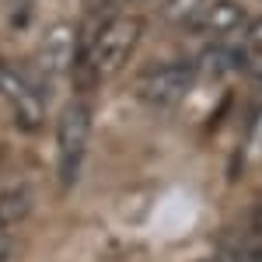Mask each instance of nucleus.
<instances>
[{
  "label": "nucleus",
  "mask_w": 262,
  "mask_h": 262,
  "mask_svg": "<svg viewBox=\"0 0 262 262\" xmlns=\"http://www.w3.org/2000/svg\"><path fill=\"white\" fill-rule=\"evenodd\" d=\"M242 74L252 77L255 84H262V49H248V46H242Z\"/></svg>",
  "instance_id": "10"
},
{
  "label": "nucleus",
  "mask_w": 262,
  "mask_h": 262,
  "mask_svg": "<svg viewBox=\"0 0 262 262\" xmlns=\"http://www.w3.org/2000/svg\"><path fill=\"white\" fill-rule=\"evenodd\" d=\"M32 210H35V192H32L25 182L11 185V189H4V192H0V231H7V227L21 224Z\"/></svg>",
  "instance_id": "7"
},
{
  "label": "nucleus",
  "mask_w": 262,
  "mask_h": 262,
  "mask_svg": "<svg viewBox=\"0 0 262 262\" xmlns=\"http://www.w3.org/2000/svg\"><path fill=\"white\" fill-rule=\"evenodd\" d=\"M11 252H14V242H11V238H7V234L0 231V262L11 259Z\"/></svg>",
  "instance_id": "13"
},
{
  "label": "nucleus",
  "mask_w": 262,
  "mask_h": 262,
  "mask_svg": "<svg viewBox=\"0 0 262 262\" xmlns=\"http://www.w3.org/2000/svg\"><path fill=\"white\" fill-rule=\"evenodd\" d=\"M245 46L248 49H262V14L259 18H248V25H245Z\"/></svg>",
  "instance_id": "11"
},
{
  "label": "nucleus",
  "mask_w": 262,
  "mask_h": 262,
  "mask_svg": "<svg viewBox=\"0 0 262 262\" xmlns=\"http://www.w3.org/2000/svg\"><path fill=\"white\" fill-rule=\"evenodd\" d=\"M88 133H91V112L81 98H70L56 122V179L63 189H74L81 175L84 154H88Z\"/></svg>",
  "instance_id": "1"
},
{
  "label": "nucleus",
  "mask_w": 262,
  "mask_h": 262,
  "mask_svg": "<svg viewBox=\"0 0 262 262\" xmlns=\"http://www.w3.org/2000/svg\"><path fill=\"white\" fill-rule=\"evenodd\" d=\"M122 0H84V7L91 11V14H108L112 7H119Z\"/></svg>",
  "instance_id": "12"
},
{
  "label": "nucleus",
  "mask_w": 262,
  "mask_h": 262,
  "mask_svg": "<svg viewBox=\"0 0 262 262\" xmlns=\"http://www.w3.org/2000/svg\"><path fill=\"white\" fill-rule=\"evenodd\" d=\"M143 21L133 18V14H119V18H105V25L98 28V35L91 39L84 60L95 67V74L105 77V74H116L126 67V60L133 56V46L140 42Z\"/></svg>",
  "instance_id": "2"
},
{
  "label": "nucleus",
  "mask_w": 262,
  "mask_h": 262,
  "mask_svg": "<svg viewBox=\"0 0 262 262\" xmlns=\"http://www.w3.org/2000/svg\"><path fill=\"white\" fill-rule=\"evenodd\" d=\"M206 262H242L234 252H221V255H213V259H206Z\"/></svg>",
  "instance_id": "14"
},
{
  "label": "nucleus",
  "mask_w": 262,
  "mask_h": 262,
  "mask_svg": "<svg viewBox=\"0 0 262 262\" xmlns=\"http://www.w3.org/2000/svg\"><path fill=\"white\" fill-rule=\"evenodd\" d=\"M213 0H164L161 4V18L168 25H200L203 11Z\"/></svg>",
  "instance_id": "9"
},
{
  "label": "nucleus",
  "mask_w": 262,
  "mask_h": 262,
  "mask_svg": "<svg viewBox=\"0 0 262 262\" xmlns=\"http://www.w3.org/2000/svg\"><path fill=\"white\" fill-rule=\"evenodd\" d=\"M245 25H248V14H245V7L238 0H213V4L203 11V18H200L196 28H203L206 35L227 39V35H234V32H245Z\"/></svg>",
  "instance_id": "6"
},
{
  "label": "nucleus",
  "mask_w": 262,
  "mask_h": 262,
  "mask_svg": "<svg viewBox=\"0 0 262 262\" xmlns=\"http://www.w3.org/2000/svg\"><path fill=\"white\" fill-rule=\"evenodd\" d=\"M192 74H196V67H189V63H161L137 81V95L154 108H171L189 95Z\"/></svg>",
  "instance_id": "3"
},
{
  "label": "nucleus",
  "mask_w": 262,
  "mask_h": 262,
  "mask_svg": "<svg viewBox=\"0 0 262 262\" xmlns=\"http://www.w3.org/2000/svg\"><path fill=\"white\" fill-rule=\"evenodd\" d=\"M196 70L213 74V77H221V74H242V46H206L200 53Z\"/></svg>",
  "instance_id": "8"
},
{
  "label": "nucleus",
  "mask_w": 262,
  "mask_h": 262,
  "mask_svg": "<svg viewBox=\"0 0 262 262\" xmlns=\"http://www.w3.org/2000/svg\"><path fill=\"white\" fill-rule=\"evenodd\" d=\"M0 67H4V63H0Z\"/></svg>",
  "instance_id": "15"
},
{
  "label": "nucleus",
  "mask_w": 262,
  "mask_h": 262,
  "mask_svg": "<svg viewBox=\"0 0 262 262\" xmlns=\"http://www.w3.org/2000/svg\"><path fill=\"white\" fill-rule=\"evenodd\" d=\"M77 49H81V42H77V32H74V25H53L49 32H46V39L39 46V70L42 77H56V74H67L74 63H77Z\"/></svg>",
  "instance_id": "5"
},
{
  "label": "nucleus",
  "mask_w": 262,
  "mask_h": 262,
  "mask_svg": "<svg viewBox=\"0 0 262 262\" xmlns=\"http://www.w3.org/2000/svg\"><path fill=\"white\" fill-rule=\"evenodd\" d=\"M0 91L11 101V112L25 133H35L46 122V101H42V88L32 84L28 77L14 74L11 67H0Z\"/></svg>",
  "instance_id": "4"
}]
</instances>
